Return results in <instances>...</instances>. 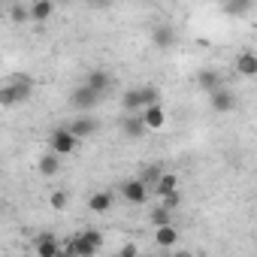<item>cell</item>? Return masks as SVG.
I'll use <instances>...</instances> for the list:
<instances>
[{
    "label": "cell",
    "instance_id": "obj_1",
    "mask_svg": "<svg viewBox=\"0 0 257 257\" xmlns=\"http://www.w3.org/2000/svg\"><path fill=\"white\" fill-rule=\"evenodd\" d=\"M34 94V82L28 76H13L7 85H0V106L4 109H16L22 103H28Z\"/></svg>",
    "mask_w": 257,
    "mask_h": 257
},
{
    "label": "cell",
    "instance_id": "obj_2",
    "mask_svg": "<svg viewBox=\"0 0 257 257\" xmlns=\"http://www.w3.org/2000/svg\"><path fill=\"white\" fill-rule=\"evenodd\" d=\"M158 100H161V94H158L155 85H140V88H127V91H124L121 106H124V112H140L143 106L158 103Z\"/></svg>",
    "mask_w": 257,
    "mask_h": 257
},
{
    "label": "cell",
    "instance_id": "obj_3",
    "mask_svg": "<svg viewBox=\"0 0 257 257\" xmlns=\"http://www.w3.org/2000/svg\"><path fill=\"white\" fill-rule=\"evenodd\" d=\"M49 149L61 158H70L76 149H79V140L67 131V127H55V131L49 134Z\"/></svg>",
    "mask_w": 257,
    "mask_h": 257
},
{
    "label": "cell",
    "instance_id": "obj_4",
    "mask_svg": "<svg viewBox=\"0 0 257 257\" xmlns=\"http://www.w3.org/2000/svg\"><path fill=\"white\" fill-rule=\"evenodd\" d=\"M209 106H212V112H218V115H227V112H233V109L239 106V100H236V94H233L230 88L218 85L215 91H209Z\"/></svg>",
    "mask_w": 257,
    "mask_h": 257
},
{
    "label": "cell",
    "instance_id": "obj_5",
    "mask_svg": "<svg viewBox=\"0 0 257 257\" xmlns=\"http://www.w3.org/2000/svg\"><path fill=\"white\" fill-rule=\"evenodd\" d=\"M67 131L76 137V140H88V137H94L97 131H100V121L94 118V115H88V112H82L79 118H73L70 124H67Z\"/></svg>",
    "mask_w": 257,
    "mask_h": 257
},
{
    "label": "cell",
    "instance_id": "obj_6",
    "mask_svg": "<svg viewBox=\"0 0 257 257\" xmlns=\"http://www.w3.org/2000/svg\"><path fill=\"white\" fill-rule=\"evenodd\" d=\"M121 197L131 206H143L149 200V185L143 179H127V182H121Z\"/></svg>",
    "mask_w": 257,
    "mask_h": 257
},
{
    "label": "cell",
    "instance_id": "obj_7",
    "mask_svg": "<svg viewBox=\"0 0 257 257\" xmlns=\"http://www.w3.org/2000/svg\"><path fill=\"white\" fill-rule=\"evenodd\" d=\"M100 100H103V97H100L97 91H91L85 82H82L79 88H73V94H70V103H73V109H79V112H91Z\"/></svg>",
    "mask_w": 257,
    "mask_h": 257
},
{
    "label": "cell",
    "instance_id": "obj_8",
    "mask_svg": "<svg viewBox=\"0 0 257 257\" xmlns=\"http://www.w3.org/2000/svg\"><path fill=\"white\" fill-rule=\"evenodd\" d=\"M140 115H143V121H146L149 131H164V124H167V109H164V103H161V100H158V103L143 106V109H140Z\"/></svg>",
    "mask_w": 257,
    "mask_h": 257
},
{
    "label": "cell",
    "instance_id": "obj_9",
    "mask_svg": "<svg viewBox=\"0 0 257 257\" xmlns=\"http://www.w3.org/2000/svg\"><path fill=\"white\" fill-rule=\"evenodd\" d=\"M121 131H124L127 140H143V137L149 134V127H146V121H143L140 112H127V115H124V124H121Z\"/></svg>",
    "mask_w": 257,
    "mask_h": 257
},
{
    "label": "cell",
    "instance_id": "obj_10",
    "mask_svg": "<svg viewBox=\"0 0 257 257\" xmlns=\"http://www.w3.org/2000/svg\"><path fill=\"white\" fill-rule=\"evenodd\" d=\"M61 161H64V158H61V155H55L52 149H49L46 155H40V161H37V170H40V176H43V179H55V176L61 173V167H64Z\"/></svg>",
    "mask_w": 257,
    "mask_h": 257
},
{
    "label": "cell",
    "instance_id": "obj_11",
    "mask_svg": "<svg viewBox=\"0 0 257 257\" xmlns=\"http://www.w3.org/2000/svg\"><path fill=\"white\" fill-rule=\"evenodd\" d=\"M112 206H115V194H112V191H97V194L88 197V209H91L94 215H106Z\"/></svg>",
    "mask_w": 257,
    "mask_h": 257
},
{
    "label": "cell",
    "instance_id": "obj_12",
    "mask_svg": "<svg viewBox=\"0 0 257 257\" xmlns=\"http://www.w3.org/2000/svg\"><path fill=\"white\" fill-rule=\"evenodd\" d=\"M34 248H37V254H40V257H61V254H64V251H61V242H58L52 233H43V236H37Z\"/></svg>",
    "mask_w": 257,
    "mask_h": 257
},
{
    "label": "cell",
    "instance_id": "obj_13",
    "mask_svg": "<svg viewBox=\"0 0 257 257\" xmlns=\"http://www.w3.org/2000/svg\"><path fill=\"white\" fill-rule=\"evenodd\" d=\"M85 85H88L91 91H97V94L103 97V94H106V91L112 88V76H109L106 70H91V73L85 76Z\"/></svg>",
    "mask_w": 257,
    "mask_h": 257
},
{
    "label": "cell",
    "instance_id": "obj_14",
    "mask_svg": "<svg viewBox=\"0 0 257 257\" xmlns=\"http://www.w3.org/2000/svg\"><path fill=\"white\" fill-rule=\"evenodd\" d=\"M28 13H31L34 22H49L55 16V0H34L28 7Z\"/></svg>",
    "mask_w": 257,
    "mask_h": 257
},
{
    "label": "cell",
    "instance_id": "obj_15",
    "mask_svg": "<svg viewBox=\"0 0 257 257\" xmlns=\"http://www.w3.org/2000/svg\"><path fill=\"white\" fill-rule=\"evenodd\" d=\"M155 242H158L161 248H173V245L179 242V230H176L173 224H161V227H155Z\"/></svg>",
    "mask_w": 257,
    "mask_h": 257
},
{
    "label": "cell",
    "instance_id": "obj_16",
    "mask_svg": "<svg viewBox=\"0 0 257 257\" xmlns=\"http://www.w3.org/2000/svg\"><path fill=\"white\" fill-rule=\"evenodd\" d=\"M236 70H239L245 79H254V76H257V55H254V52H242V55L236 58Z\"/></svg>",
    "mask_w": 257,
    "mask_h": 257
},
{
    "label": "cell",
    "instance_id": "obj_17",
    "mask_svg": "<svg viewBox=\"0 0 257 257\" xmlns=\"http://www.w3.org/2000/svg\"><path fill=\"white\" fill-rule=\"evenodd\" d=\"M152 43H155L158 49H170V46L176 43V31H173L170 25H161V28L152 31Z\"/></svg>",
    "mask_w": 257,
    "mask_h": 257
},
{
    "label": "cell",
    "instance_id": "obj_18",
    "mask_svg": "<svg viewBox=\"0 0 257 257\" xmlns=\"http://www.w3.org/2000/svg\"><path fill=\"white\" fill-rule=\"evenodd\" d=\"M179 188V176L176 173H161L158 179H155V194L158 197H164V194H170V191H176Z\"/></svg>",
    "mask_w": 257,
    "mask_h": 257
},
{
    "label": "cell",
    "instance_id": "obj_19",
    "mask_svg": "<svg viewBox=\"0 0 257 257\" xmlns=\"http://www.w3.org/2000/svg\"><path fill=\"white\" fill-rule=\"evenodd\" d=\"M197 85L209 94V91H215V88L221 85V76H218L215 70H200V73H197Z\"/></svg>",
    "mask_w": 257,
    "mask_h": 257
},
{
    "label": "cell",
    "instance_id": "obj_20",
    "mask_svg": "<svg viewBox=\"0 0 257 257\" xmlns=\"http://www.w3.org/2000/svg\"><path fill=\"white\" fill-rule=\"evenodd\" d=\"M254 7V0H227V13L236 16V19H245Z\"/></svg>",
    "mask_w": 257,
    "mask_h": 257
},
{
    "label": "cell",
    "instance_id": "obj_21",
    "mask_svg": "<svg viewBox=\"0 0 257 257\" xmlns=\"http://www.w3.org/2000/svg\"><path fill=\"white\" fill-rule=\"evenodd\" d=\"M149 221H152V227H161V224H173V209H167V206H161V203H158V209H152Z\"/></svg>",
    "mask_w": 257,
    "mask_h": 257
},
{
    "label": "cell",
    "instance_id": "obj_22",
    "mask_svg": "<svg viewBox=\"0 0 257 257\" xmlns=\"http://www.w3.org/2000/svg\"><path fill=\"white\" fill-rule=\"evenodd\" d=\"M67 203H70L67 191H52V197H49V206H52L55 212H64V209H67Z\"/></svg>",
    "mask_w": 257,
    "mask_h": 257
},
{
    "label": "cell",
    "instance_id": "obj_23",
    "mask_svg": "<svg viewBox=\"0 0 257 257\" xmlns=\"http://www.w3.org/2000/svg\"><path fill=\"white\" fill-rule=\"evenodd\" d=\"M158 200H161V206H167V209H179V206H182V194H179V188L170 191V194H164V197H158Z\"/></svg>",
    "mask_w": 257,
    "mask_h": 257
},
{
    "label": "cell",
    "instance_id": "obj_24",
    "mask_svg": "<svg viewBox=\"0 0 257 257\" xmlns=\"http://www.w3.org/2000/svg\"><path fill=\"white\" fill-rule=\"evenodd\" d=\"M10 16H13V22H16V25H25V22H31V13H28V7H19V4L13 7V13H10Z\"/></svg>",
    "mask_w": 257,
    "mask_h": 257
},
{
    "label": "cell",
    "instance_id": "obj_25",
    "mask_svg": "<svg viewBox=\"0 0 257 257\" xmlns=\"http://www.w3.org/2000/svg\"><path fill=\"white\" fill-rule=\"evenodd\" d=\"M161 173H164V170H161V167H149V173H146V176H143V182H146V185H155V179H158V176H161Z\"/></svg>",
    "mask_w": 257,
    "mask_h": 257
},
{
    "label": "cell",
    "instance_id": "obj_26",
    "mask_svg": "<svg viewBox=\"0 0 257 257\" xmlns=\"http://www.w3.org/2000/svg\"><path fill=\"white\" fill-rule=\"evenodd\" d=\"M118 254H121V257H134V254H137V245H134V242H127V245H121Z\"/></svg>",
    "mask_w": 257,
    "mask_h": 257
},
{
    "label": "cell",
    "instance_id": "obj_27",
    "mask_svg": "<svg viewBox=\"0 0 257 257\" xmlns=\"http://www.w3.org/2000/svg\"><path fill=\"white\" fill-rule=\"evenodd\" d=\"M64 4H70V0H64Z\"/></svg>",
    "mask_w": 257,
    "mask_h": 257
}]
</instances>
